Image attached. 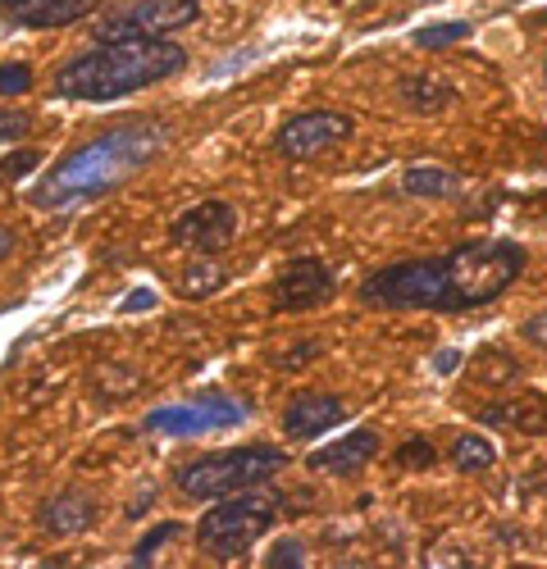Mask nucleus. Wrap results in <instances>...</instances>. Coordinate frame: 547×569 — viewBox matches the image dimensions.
Masks as SVG:
<instances>
[{
    "mask_svg": "<svg viewBox=\"0 0 547 569\" xmlns=\"http://www.w3.org/2000/svg\"><path fill=\"white\" fill-rule=\"evenodd\" d=\"M238 237V210L228 201H201L169 223V242L192 256H219Z\"/></svg>",
    "mask_w": 547,
    "mask_h": 569,
    "instance_id": "nucleus-8",
    "label": "nucleus"
},
{
    "mask_svg": "<svg viewBox=\"0 0 547 569\" xmlns=\"http://www.w3.org/2000/svg\"><path fill=\"white\" fill-rule=\"evenodd\" d=\"M19 6H28V0H0V14H10V10H19Z\"/></svg>",
    "mask_w": 547,
    "mask_h": 569,
    "instance_id": "nucleus-32",
    "label": "nucleus"
},
{
    "mask_svg": "<svg viewBox=\"0 0 547 569\" xmlns=\"http://www.w3.org/2000/svg\"><path fill=\"white\" fill-rule=\"evenodd\" d=\"M334 269L325 260H315V256H297L279 269V278H274V288H269V306L279 310V315H301V310H315V306H325L334 301Z\"/></svg>",
    "mask_w": 547,
    "mask_h": 569,
    "instance_id": "nucleus-9",
    "label": "nucleus"
},
{
    "mask_svg": "<svg viewBox=\"0 0 547 569\" xmlns=\"http://www.w3.org/2000/svg\"><path fill=\"white\" fill-rule=\"evenodd\" d=\"M188 69V51L169 37H119L97 41L91 51L73 56L56 73V97L60 101H119L132 91H147L165 78H178Z\"/></svg>",
    "mask_w": 547,
    "mask_h": 569,
    "instance_id": "nucleus-3",
    "label": "nucleus"
},
{
    "mask_svg": "<svg viewBox=\"0 0 547 569\" xmlns=\"http://www.w3.org/2000/svg\"><path fill=\"white\" fill-rule=\"evenodd\" d=\"M434 460H438V451H434L429 438H406V442L397 447V465H401V469H429Z\"/></svg>",
    "mask_w": 547,
    "mask_h": 569,
    "instance_id": "nucleus-22",
    "label": "nucleus"
},
{
    "mask_svg": "<svg viewBox=\"0 0 547 569\" xmlns=\"http://www.w3.org/2000/svg\"><path fill=\"white\" fill-rule=\"evenodd\" d=\"M397 101H401L410 114H438V110H447V106L456 101V91H451L447 82H438V78L406 73V78L397 82Z\"/></svg>",
    "mask_w": 547,
    "mask_h": 569,
    "instance_id": "nucleus-16",
    "label": "nucleus"
},
{
    "mask_svg": "<svg viewBox=\"0 0 547 569\" xmlns=\"http://www.w3.org/2000/svg\"><path fill=\"white\" fill-rule=\"evenodd\" d=\"M351 119L338 114V110H306V114H292L284 119V128L274 132V156H284V160H310L319 151H329L338 147V141L351 137Z\"/></svg>",
    "mask_w": 547,
    "mask_h": 569,
    "instance_id": "nucleus-10",
    "label": "nucleus"
},
{
    "mask_svg": "<svg viewBox=\"0 0 547 569\" xmlns=\"http://www.w3.org/2000/svg\"><path fill=\"white\" fill-rule=\"evenodd\" d=\"M484 423H493V429H516V433H547V410L543 401H493L479 410Z\"/></svg>",
    "mask_w": 547,
    "mask_h": 569,
    "instance_id": "nucleus-15",
    "label": "nucleus"
},
{
    "mask_svg": "<svg viewBox=\"0 0 547 569\" xmlns=\"http://www.w3.org/2000/svg\"><path fill=\"white\" fill-rule=\"evenodd\" d=\"M288 465V451L279 447H238V451H215V456H197L188 465L173 469V488L188 501H219L247 488H260L265 479H274Z\"/></svg>",
    "mask_w": 547,
    "mask_h": 569,
    "instance_id": "nucleus-5",
    "label": "nucleus"
},
{
    "mask_svg": "<svg viewBox=\"0 0 547 569\" xmlns=\"http://www.w3.org/2000/svg\"><path fill=\"white\" fill-rule=\"evenodd\" d=\"M284 519V497L265 492V488H247L233 497H219L197 525V547L210 560H238L247 556L274 525Z\"/></svg>",
    "mask_w": 547,
    "mask_h": 569,
    "instance_id": "nucleus-4",
    "label": "nucleus"
},
{
    "mask_svg": "<svg viewBox=\"0 0 547 569\" xmlns=\"http://www.w3.org/2000/svg\"><path fill=\"white\" fill-rule=\"evenodd\" d=\"M151 306H156V292H147V288H137V292L123 301V310H132V315H137V310H151Z\"/></svg>",
    "mask_w": 547,
    "mask_h": 569,
    "instance_id": "nucleus-29",
    "label": "nucleus"
},
{
    "mask_svg": "<svg viewBox=\"0 0 547 569\" xmlns=\"http://www.w3.org/2000/svg\"><path fill=\"white\" fill-rule=\"evenodd\" d=\"M23 91H32V64L23 60L0 64V97H23Z\"/></svg>",
    "mask_w": 547,
    "mask_h": 569,
    "instance_id": "nucleus-23",
    "label": "nucleus"
},
{
    "mask_svg": "<svg viewBox=\"0 0 547 569\" xmlns=\"http://www.w3.org/2000/svg\"><path fill=\"white\" fill-rule=\"evenodd\" d=\"M451 465L461 469V473H479V469H493L497 465V447L488 442V438H479V433H461L451 442Z\"/></svg>",
    "mask_w": 547,
    "mask_h": 569,
    "instance_id": "nucleus-19",
    "label": "nucleus"
},
{
    "mask_svg": "<svg viewBox=\"0 0 547 569\" xmlns=\"http://www.w3.org/2000/svg\"><path fill=\"white\" fill-rule=\"evenodd\" d=\"M228 282V273H223V264H215L210 256H197V264H188L178 273V297L182 301H206L210 292H219Z\"/></svg>",
    "mask_w": 547,
    "mask_h": 569,
    "instance_id": "nucleus-18",
    "label": "nucleus"
},
{
    "mask_svg": "<svg viewBox=\"0 0 547 569\" xmlns=\"http://www.w3.org/2000/svg\"><path fill=\"white\" fill-rule=\"evenodd\" d=\"M543 78H547V60H543Z\"/></svg>",
    "mask_w": 547,
    "mask_h": 569,
    "instance_id": "nucleus-33",
    "label": "nucleus"
},
{
    "mask_svg": "<svg viewBox=\"0 0 547 569\" xmlns=\"http://www.w3.org/2000/svg\"><path fill=\"white\" fill-rule=\"evenodd\" d=\"M401 192L425 197V201H447V197H461V178L451 169H438V164H410L401 173Z\"/></svg>",
    "mask_w": 547,
    "mask_h": 569,
    "instance_id": "nucleus-17",
    "label": "nucleus"
},
{
    "mask_svg": "<svg viewBox=\"0 0 547 569\" xmlns=\"http://www.w3.org/2000/svg\"><path fill=\"white\" fill-rule=\"evenodd\" d=\"M520 338H525L529 347H543V351H547V310H538V315H529V319L520 323Z\"/></svg>",
    "mask_w": 547,
    "mask_h": 569,
    "instance_id": "nucleus-27",
    "label": "nucleus"
},
{
    "mask_svg": "<svg viewBox=\"0 0 547 569\" xmlns=\"http://www.w3.org/2000/svg\"><path fill=\"white\" fill-rule=\"evenodd\" d=\"M247 419V406L223 397V392H206L192 406H160L142 419L147 433H165V438H201L215 429H233V423Z\"/></svg>",
    "mask_w": 547,
    "mask_h": 569,
    "instance_id": "nucleus-7",
    "label": "nucleus"
},
{
    "mask_svg": "<svg viewBox=\"0 0 547 569\" xmlns=\"http://www.w3.org/2000/svg\"><path fill=\"white\" fill-rule=\"evenodd\" d=\"M201 19V0H123V6L91 19L97 41L119 37H169L178 28H192Z\"/></svg>",
    "mask_w": 547,
    "mask_h": 569,
    "instance_id": "nucleus-6",
    "label": "nucleus"
},
{
    "mask_svg": "<svg viewBox=\"0 0 547 569\" xmlns=\"http://www.w3.org/2000/svg\"><path fill=\"white\" fill-rule=\"evenodd\" d=\"M434 369H438V373L461 369V351H438V356H434Z\"/></svg>",
    "mask_w": 547,
    "mask_h": 569,
    "instance_id": "nucleus-30",
    "label": "nucleus"
},
{
    "mask_svg": "<svg viewBox=\"0 0 547 569\" xmlns=\"http://www.w3.org/2000/svg\"><path fill=\"white\" fill-rule=\"evenodd\" d=\"M265 565H269V569H301V565H306V547H301V538L274 542L269 556H265Z\"/></svg>",
    "mask_w": 547,
    "mask_h": 569,
    "instance_id": "nucleus-24",
    "label": "nucleus"
},
{
    "mask_svg": "<svg viewBox=\"0 0 547 569\" xmlns=\"http://www.w3.org/2000/svg\"><path fill=\"white\" fill-rule=\"evenodd\" d=\"M97 525V497L82 488H64L37 506V533L46 538H78Z\"/></svg>",
    "mask_w": 547,
    "mask_h": 569,
    "instance_id": "nucleus-11",
    "label": "nucleus"
},
{
    "mask_svg": "<svg viewBox=\"0 0 547 569\" xmlns=\"http://www.w3.org/2000/svg\"><path fill=\"white\" fill-rule=\"evenodd\" d=\"M178 533H182V525H178V519H160V525H156V529H151L142 542L132 547V565H151V556H156L165 542H173Z\"/></svg>",
    "mask_w": 547,
    "mask_h": 569,
    "instance_id": "nucleus-21",
    "label": "nucleus"
},
{
    "mask_svg": "<svg viewBox=\"0 0 547 569\" xmlns=\"http://www.w3.org/2000/svg\"><path fill=\"white\" fill-rule=\"evenodd\" d=\"M37 164H41V151H37V147H23V151H14V156H6V160H0V178L19 182V178H28Z\"/></svg>",
    "mask_w": 547,
    "mask_h": 569,
    "instance_id": "nucleus-25",
    "label": "nucleus"
},
{
    "mask_svg": "<svg viewBox=\"0 0 547 569\" xmlns=\"http://www.w3.org/2000/svg\"><path fill=\"white\" fill-rule=\"evenodd\" d=\"M466 37H470V23H466V19H456V23H434V28H420V32L410 37V41H416L420 51H447V46L466 41Z\"/></svg>",
    "mask_w": 547,
    "mask_h": 569,
    "instance_id": "nucleus-20",
    "label": "nucleus"
},
{
    "mask_svg": "<svg viewBox=\"0 0 547 569\" xmlns=\"http://www.w3.org/2000/svg\"><path fill=\"white\" fill-rule=\"evenodd\" d=\"M169 147V128L160 119H128L101 137L73 147L56 169H46V178L28 192L37 210H69L78 201H97L110 197L119 182L137 178L151 169Z\"/></svg>",
    "mask_w": 547,
    "mask_h": 569,
    "instance_id": "nucleus-2",
    "label": "nucleus"
},
{
    "mask_svg": "<svg viewBox=\"0 0 547 569\" xmlns=\"http://www.w3.org/2000/svg\"><path fill=\"white\" fill-rule=\"evenodd\" d=\"M379 456V433L375 429H356L329 447H319L306 456V469L310 473H329V479H351V473H360L365 465H370Z\"/></svg>",
    "mask_w": 547,
    "mask_h": 569,
    "instance_id": "nucleus-13",
    "label": "nucleus"
},
{
    "mask_svg": "<svg viewBox=\"0 0 547 569\" xmlns=\"http://www.w3.org/2000/svg\"><path fill=\"white\" fill-rule=\"evenodd\" d=\"M97 10V0H28V6L10 10L6 19L14 28H37V32H51V28H69L78 19H87Z\"/></svg>",
    "mask_w": 547,
    "mask_h": 569,
    "instance_id": "nucleus-14",
    "label": "nucleus"
},
{
    "mask_svg": "<svg viewBox=\"0 0 547 569\" xmlns=\"http://www.w3.org/2000/svg\"><path fill=\"white\" fill-rule=\"evenodd\" d=\"M525 273V247L484 237L461 242L442 256L397 260L375 269L360 282L356 301L370 310H434V315H466L493 306L511 282Z\"/></svg>",
    "mask_w": 547,
    "mask_h": 569,
    "instance_id": "nucleus-1",
    "label": "nucleus"
},
{
    "mask_svg": "<svg viewBox=\"0 0 547 569\" xmlns=\"http://www.w3.org/2000/svg\"><path fill=\"white\" fill-rule=\"evenodd\" d=\"M347 419V401L334 397V392H297L288 406H284V433L297 438V442H310L319 433H329L334 423Z\"/></svg>",
    "mask_w": 547,
    "mask_h": 569,
    "instance_id": "nucleus-12",
    "label": "nucleus"
},
{
    "mask_svg": "<svg viewBox=\"0 0 547 569\" xmlns=\"http://www.w3.org/2000/svg\"><path fill=\"white\" fill-rule=\"evenodd\" d=\"M32 128V114L23 110H0V141H19Z\"/></svg>",
    "mask_w": 547,
    "mask_h": 569,
    "instance_id": "nucleus-26",
    "label": "nucleus"
},
{
    "mask_svg": "<svg viewBox=\"0 0 547 569\" xmlns=\"http://www.w3.org/2000/svg\"><path fill=\"white\" fill-rule=\"evenodd\" d=\"M14 251V228L10 223H0V260H6Z\"/></svg>",
    "mask_w": 547,
    "mask_h": 569,
    "instance_id": "nucleus-31",
    "label": "nucleus"
},
{
    "mask_svg": "<svg viewBox=\"0 0 547 569\" xmlns=\"http://www.w3.org/2000/svg\"><path fill=\"white\" fill-rule=\"evenodd\" d=\"M319 356V347L315 342H306V347H297V351H288L284 356V369H297V365H306V360H315Z\"/></svg>",
    "mask_w": 547,
    "mask_h": 569,
    "instance_id": "nucleus-28",
    "label": "nucleus"
}]
</instances>
